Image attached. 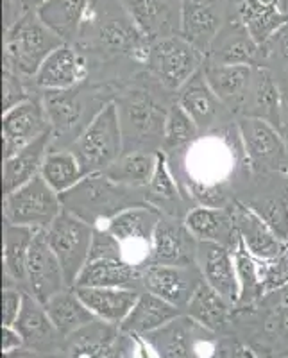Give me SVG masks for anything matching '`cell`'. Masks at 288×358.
<instances>
[{"mask_svg": "<svg viewBox=\"0 0 288 358\" xmlns=\"http://www.w3.org/2000/svg\"><path fill=\"white\" fill-rule=\"evenodd\" d=\"M245 0H226V4L229 6V9H233V11H238V8L242 4H244Z\"/></svg>", "mask_w": 288, "mask_h": 358, "instance_id": "obj_49", "label": "cell"}, {"mask_svg": "<svg viewBox=\"0 0 288 358\" xmlns=\"http://www.w3.org/2000/svg\"><path fill=\"white\" fill-rule=\"evenodd\" d=\"M88 65L75 45L63 43L43 62L33 85L40 92H54V90H69L88 81Z\"/></svg>", "mask_w": 288, "mask_h": 358, "instance_id": "obj_22", "label": "cell"}, {"mask_svg": "<svg viewBox=\"0 0 288 358\" xmlns=\"http://www.w3.org/2000/svg\"><path fill=\"white\" fill-rule=\"evenodd\" d=\"M15 328L22 335L24 342L31 346H40L45 342H50L56 337L57 328L50 321L49 313L45 310V305H41L36 297L25 292L24 306L20 310Z\"/></svg>", "mask_w": 288, "mask_h": 358, "instance_id": "obj_38", "label": "cell"}, {"mask_svg": "<svg viewBox=\"0 0 288 358\" xmlns=\"http://www.w3.org/2000/svg\"><path fill=\"white\" fill-rule=\"evenodd\" d=\"M171 94L147 70L118 88L115 104L122 126L124 152L161 151L166 115L175 101Z\"/></svg>", "mask_w": 288, "mask_h": 358, "instance_id": "obj_3", "label": "cell"}, {"mask_svg": "<svg viewBox=\"0 0 288 358\" xmlns=\"http://www.w3.org/2000/svg\"><path fill=\"white\" fill-rule=\"evenodd\" d=\"M73 289L95 317L111 324L126 321L142 294L136 289H95V287H73Z\"/></svg>", "mask_w": 288, "mask_h": 358, "instance_id": "obj_31", "label": "cell"}, {"mask_svg": "<svg viewBox=\"0 0 288 358\" xmlns=\"http://www.w3.org/2000/svg\"><path fill=\"white\" fill-rule=\"evenodd\" d=\"M158 152L129 151L124 152L113 165L106 169L104 174L126 187L145 188L154 174Z\"/></svg>", "mask_w": 288, "mask_h": 358, "instance_id": "obj_37", "label": "cell"}, {"mask_svg": "<svg viewBox=\"0 0 288 358\" xmlns=\"http://www.w3.org/2000/svg\"><path fill=\"white\" fill-rule=\"evenodd\" d=\"M197 267L203 273L204 283L219 292L229 305L238 303L240 283L236 274L235 251L215 242H199Z\"/></svg>", "mask_w": 288, "mask_h": 358, "instance_id": "obj_23", "label": "cell"}, {"mask_svg": "<svg viewBox=\"0 0 288 358\" xmlns=\"http://www.w3.org/2000/svg\"><path fill=\"white\" fill-rule=\"evenodd\" d=\"M213 65H261V47L251 38L238 13L233 11L206 54Z\"/></svg>", "mask_w": 288, "mask_h": 358, "instance_id": "obj_20", "label": "cell"}, {"mask_svg": "<svg viewBox=\"0 0 288 358\" xmlns=\"http://www.w3.org/2000/svg\"><path fill=\"white\" fill-rule=\"evenodd\" d=\"M65 289H70V287L66 283L62 264L47 241V229H36L33 244L29 249L25 292L34 296L41 305H45Z\"/></svg>", "mask_w": 288, "mask_h": 358, "instance_id": "obj_15", "label": "cell"}, {"mask_svg": "<svg viewBox=\"0 0 288 358\" xmlns=\"http://www.w3.org/2000/svg\"><path fill=\"white\" fill-rule=\"evenodd\" d=\"M235 264L240 283L238 305H251V303H254L256 299H260L264 296L260 262H258V258L252 257L244 242L240 241L238 248L235 249Z\"/></svg>", "mask_w": 288, "mask_h": 358, "instance_id": "obj_41", "label": "cell"}, {"mask_svg": "<svg viewBox=\"0 0 288 358\" xmlns=\"http://www.w3.org/2000/svg\"><path fill=\"white\" fill-rule=\"evenodd\" d=\"M73 287L140 290L142 267H136L122 258H102V260L88 262Z\"/></svg>", "mask_w": 288, "mask_h": 358, "instance_id": "obj_29", "label": "cell"}, {"mask_svg": "<svg viewBox=\"0 0 288 358\" xmlns=\"http://www.w3.org/2000/svg\"><path fill=\"white\" fill-rule=\"evenodd\" d=\"M233 217L240 233V241L244 242L252 257L258 260H272L280 257L288 248L281 242L260 215H256L247 204L235 199L231 204Z\"/></svg>", "mask_w": 288, "mask_h": 358, "instance_id": "obj_27", "label": "cell"}, {"mask_svg": "<svg viewBox=\"0 0 288 358\" xmlns=\"http://www.w3.org/2000/svg\"><path fill=\"white\" fill-rule=\"evenodd\" d=\"M145 201L152 208H156L161 215L185 219L190 212L188 197L185 196L183 188L178 183L174 172L171 169L168 158L163 151L158 152L154 174L145 187Z\"/></svg>", "mask_w": 288, "mask_h": 358, "instance_id": "obj_26", "label": "cell"}, {"mask_svg": "<svg viewBox=\"0 0 288 358\" xmlns=\"http://www.w3.org/2000/svg\"><path fill=\"white\" fill-rule=\"evenodd\" d=\"M131 358H161V355L150 346L149 342L142 341L138 334H134V350Z\"/></svg>", "mask_w": 288, "mask_h": 358, "instance_id": "obj_46", "label": "cell"}, {"mask_svg": "<svg viewBox=\"0 0 288 358\" xmlns=\"http://www.w3.org/2000/svg\"><path fill=\"white\" fill-rule=\"evenodd\" d=\"M283 94H281L274 73L265 65H256L252 70V79L251 85H249L244 111L240 117L261 118L283 133Z\"/></svg>", "mask_w": 288, "mask_h": 358, "instance_id": "obj_24", "label": "cell"}, {"mask_svg": "<svg viewBox=\"0 0 288 358\" xmlns=\"http://www.w3.org/2000/svg\"><path fill=\"white\" fill-rule=\"evenodd\" d=\"M166 158L183 192L195 185L227 187L233 190L235 181L247 185L252 178L236 122L203 134L185 152Z\"/></svg>", "mask_w": 288, "mask_h": 358, "instance_id": "obj_2", "label": "cell"}, {"mask_svg": "<svg viewBox=\"0 0 288 358\" xmlns=\"http://www.w3.org/2000/svg\"><path fill=\"white\" fill-rule=\"evenodd\" d=\"M75 47L86 59L88 79L97 76L92 83L115 85L111 69L124 59L145 66L150 41L118 0H92Z\"/></svg>", "mask_w": 288, "mask_h": 358, "instance_id": "obj_1", "label": "cell"}, {"mask_svg": "<svg viewBox=\"0 0 288 358\" xmlns=\"http://www.w3.org/2000/svg\"><path fill=\"white\" fill-rule=\"evenodd\" d=\"M204 283L197 265H156L142 267V289L161 297L175 308H187L195 290Z\"/></svg>", "mask_w": 288, "mask_h": 358, "instance_id": "obj_14", "label": "cell"}, {"mask_svg": "<svg viewBox=\"0 0 288 358\" xmlns=\"http://www.w3.org/2000/svg\"><path fill=\"white\" fill-rule=\"evenodd\" d=\"M251 65H213L204 63L203 72L208 85L215 92L217 97L233 115H242L247 99L249 85L252 79Z\"/></svg>", "mask_w": 288, "mask_h": 358, "instance_id": "obj_28", "label": "cell"}, {"mask_svg": "<svg viewBox=\"0 0 288 358\" xmlns=\"http://www.w3.org/2000/svg\"><path fill=\"white\" fill-rule=\"evenodd\" d=\"M62 212V196L47 185L41 174L4 196V222L8 224L49 229Z\"/></svg>", "mask_w": 288, "mask_h": 358, "instance_id": "obj_9", "label": "cell"}, {"mask_svg": "<svg viewBox=\"0 0 288 358\" xmlns=\"http://www.w3.org/2000/svg\"><path fill=\"white\" fill-rule=\"evenodd\" d=\"M179 315V308L166 303L161 297L143 290L131 313L122 322L124 328L131 334H149L168 326Z\"/></svg>", "mask_w": 288, "mask_h": 358, "instance_id": "obj_34", "label": "cell"}, {"mask_svg": "<svg viewBox=\"0 0 288 358\" xmlns=\"http://www.w3.org/2000/svg\"><path fill=\"white\" fill-rule=\"evenodd\" d=\"M120 86L86 81L69 90L41 92L52 131V149H70L95 115L115 101Z\"/></svg>", "mask_w": 288, "mask_h": 358, "instance_id": "obj_4", "label": "cell"}, {"mask_svg": "<svg viewBox=\"0 0 288 358\" xmlns=\"http://www.w3.org/2000/svg\"><path fill=\"white\" fill-rule=\"evenodd\" d=\"M13 358H36V357H33V355H29V353H15V357Z\"/></svg>", "mask_w": 288, "mask_h": 358, "instance_id": "obj_50", "label": "cell"}, {"mask_svg": "<svg viewBox=\"0 0 288 358\" xmlns=\"http://www.w3.org/2000/svg\"><path fill=\"white\" fill-rule=\"evenodd\" d=\"M260 262V276L261 287H264V296L288 285V248L281 252L280 257L272 260H258Z\"/></svg>", "mask_w": 288, "mask_h": 358, "instance_id": "obj_43", "label": "cell"}, {"mask_svg": "<svg viewBox=\"0 0 288 358\" xmlns=\"http://www.w3.org/2000/svg\"><path fill=\"white\" fill-rule=\"evenodd\" d=\"M206 56L181 34L150 41L145 70L165 90L178 94L195 73L203 70Z\"/></svg>", "mask_w": 288, "mask_h": 358, "instance_id": "obj_8", "label": "cell"}, {"mask_svg": "<svg viewBox=\"0 0 288 358\" xmlns=\"http://www.w3.org/2000/svg\"><path fill=\"white\" fill-rule=\"evenodd\" d=\"M175 102L190 115L192 120L199 127L201 134L211 133V131L231 124L229 120L231 117H235L208 85L203 70H199L183 88L179 90L175 94Z\"/></svg>", "mask_w": 288, "mask_h": 358, "instance_id": "obj_18", "label": "cell"}, {"mask_svg": "<svg viewBox=\"0 0 288 358\" xmlns=\"http://www.w3.org/2000/svg\"><path fill=\"white\" fill-rule=\"evenodd\" d=\"M149 41L181 31V0H118Z\"/></svg>", "mask_w": 288, "mask_h": 358, "instance_id": "obj_21", "label": "cell"}, {"mask_svg": "<svg viewBox=\"0 0 288 358\" xmlns=\"http://www.w3.org/2000/svg\"><path fill=\"white\" fill-rule=\"evenodd\" d=\"M94 226L63 208V212L47 229V241L62 264L66 283L73 289L79 274L88 264L89 248L94 241Z\"/></svg>", "mask_w": 288, "mask_h": 358, "instance_id": "obj_10", "label": "cell"}, {"mask_svg": "<svg viewBox=\"0 0 288 358\" xmlns=\"http://www.w3.org/2000/svg\"><path fill=\"white\" fill-rule=\"evenodd\" d=\"M102 258H122V245L108 229L97 226L94 229V241L89 248L88 262L102 260Z\"/></svg>", "mask_w": 288, "mask_h": 358, "instance_id": "obj_44", "label": "cell"}, {"mask_svg": "<svg viewBox=\"0 0 288 358\" xmlns=\"http://www.w3.org/2000/svg\"><path fill=\"white\" fill-rule=\"evenodd\" d=\"M70 151L78 156L85 176L104 172L124 155V134L117 104L110 102L85 127Z\"/></svg>", "mask_w": 288, "mask_h": 358, "instance_id": "obj_7", "label": "cell"}, {"mask_svg": "<svg viewBox=\"0 0 288 358\" xmlns=\"http://www.w3.org/2000/svg\"><path fill=\"white\" fill-rule=\"evenodd\" d=\"M65 210L86 220L94 228L104 226L127 208L147 204L145 188H133L113 181L104 172L85 176L70 192L63 194Z\"/></svg>", "mask_w": 288, "mask_h": 358, "instance_id": "obj_5", "label": "cell"}, {"mask_svg": "<svg viewBox=\"0 0 288 358\" xmlns=\"http://www.w3.org/2000/svg\"><path fill=\"white\" fill-rule=\"evenodd\" d=\"M52 149V131L45 133L33 143L25 145L24 149L13 155L11 158L4 159V167H2V188H4V196L11 192L18 190L29 183L31 179L41 174L43 162Z\"/></svg>", "mask_w": 288, "mask_h": 358, "instance_id": "obj_30", "label": "cell"}, {"mask_svg": "<svg viewBox=\"0 0 288 358\" xmlns=\"http://www.w3.org/2000/svg\"><path fill=\"white\" fill-rule=\"evenodd\" d=\"M236 126L252 174L288 171V143L278 127L252 117H240Z\"/></svg>", "mask_w": 288, "mask_h": 358, "instance_id": "obj_11", "label": "cell"}, {"mask_svg": "<svg viewBox=\"0 0 288 358\" xmlns=\"http://www.w3.org/2000/svg\"><path fill=\"white\" fill-rule=\"evenodd\" d=\"M25 290L15 283H4V296H2V315H4V324L13 326L17 322L20 310L24 306Z\"/></svg>", "mask_w": 288, "mask_h": 358, "instance_id": "obj_45", "label": "cell"}, {"mask_svg": "<svg viewBox=\"0 0 288 358\" xmlns=\"http://www.w3.org/2000/svg\"><path fill=\"white\" fill-rule=\"evenodd\" d=\"M45 310L59 334H72L94 322L95 315L78 296L75 289H65L45 303Z\"/></svg>", "mask_w": 288, "mask_h": 358, "instance_id": "obj_35", "label": "cell"}, {"mask_svg": "<svg viewBox=\"0 0 288 358\" xmlns=\"http://www.w3.org/2000/svg\"><path fill=\"white\" fill-rule=\"evenodd\" d=\"M199 127L192 120L190 115L179 106L178 102H172L168 115H166L165 134H163V149L166 156L185 152L190 145H194L201 138Z\"/></svg>", "mask_w": 288, "mask_h": 358, "instance_id": "obj_39", "label": "cell"}, {"mask_svg": "<svg viewBox=\"0 0 288 358\" xmlns=\"http://www.w3.org/2000/svg\"><path fill=\"white\" fill-rule=\"evenodd\" d=\"M49 131L50 124L40 92L29 101L2 113V158H11Z\"/></svg>", "mask_w": 288, "mask_h": 358, "instance_id": "obj_16", "label": "cell"}, {"mask_svg": "<svg viewBox=\"0 0 288 358\" xmlns=\"http://www.w3.org/2000/svg\"><path fill=\"white\" fill-rule=\"evenodd\" d=\"M229 15L226 0H181L179 34L206 56Z\"/></svg>", "mask_w": 288, "mask_h": 358, "instance_id": "obj_17", "label": "cell"}, {"mask_svg": "<svg viewBox=\"0 0 288 358\" xmlns=\"http://www.w3.org/2000/svg\"><path fill=\"white\" fill-rule=\"evenodd\" d=\"M188 229L199 242H215L235 251L240 244V233L236 228L231 206L208 208L194 206L185 217Z\"/></svg>", "mask_w": 288, "mask_h": 358, "instance_id": "obj_25", "label": "cell"}, {"mask_svg": "<svg viewBox=\"0 0 288 358\" xmlns=\"http://www.w3.org/2000/svg\"><path fill=\"white\" fill-rule=\"evenodd\" d=\"M22 342H24V338H22L20 334H18V330H13L11 326H6V328H4V341H2L6 353H11V351L18 350Z\"/></svg>", "mask_w": 288, "mask_h": 358, "instance_id": "obj_47", "label": "cell"}, {"mask_svg": "<svg viewBox=\"0 0 288 358\" xmlns=\"http://www.w3.org/2000/svg\"><path fill=\"white\" fill-rule=\"evenodd\" d=\"M40 90L33 85V79H25L17 73L4 70L2 73V113L36 95Z\"/></svg>", "mask_w": 288, "mask_h": 358, "instance_id": "obj_42", "label": "cell"}, {"mask_svg": "<svg viewBox=\"0 0 288 358\" xmlns=\"http://www.w3.org/2000/svg\"><path fill=\"white\" fill-rule=\"evenodd\" d=\"M41 178L56 194L63 196L85 179L78 156L70 149H50L41 167Z\"/></svg>", "mask_w": 288, "mask_h": 358, "instance_id": "obj_36", "label": "cell"}, {"mask_svg": "<svg viewBox=\"0 0 288 358\" xmlns=\"http://www.w3.org/2000/svg\"><path fill=\"white\" fill-rule=\"evenodd\" d=\"M283 102H285V110H287V115H288V94H287V97L283 99Z\"/></svg>", "mask_w": 288, "mask_h": 358, "instance_id": "obj_51", "label": "cell"}, {"mask_svg": "<svg viewBox=\"0 0 288 358\" xmlns=\"http://www.w3.org/2000/svg\"><path fill=\"white\" fill-rule=\"evenodd\" d=\"M199 241L192 235L185 219L161 215L156 226L147 264L197 265Z\"/></svg>", "mask_w": 288, "mask_h": 358, "instance_id": "obj_19", "label": "cell"}, {"mask_svg": "<svg viewBox=\"0 0 288 358\" xmlns=\"http://www.w3.org/2000/svg\"><path fill=\"white\" fill-rule=\"evenodd\" d=\"M89 4L92 0H47L36 9V13L41 22L65 43L75 45Z\"/></svg>", "mask_w": 288, "mask_h": 358, "instance_id": "obj_32", "label": "cell"}, {"mask_svg": "<svg viewBox=\"0 0 288 358\" xmlns=\"http://www.w3.org/2000/svg\"><path fill=\"white\" fill-rule=\"evenodd\" d=\"M161 213L150 204L127 208L118 215H115L106 228L122 245V258L136 267L147 265L150 257V245L154 236Z\"/></svg>", "mask_w": 288, "mask_h": 358, "instance_id": "obj_12", "label": "cell"}, {"mask_svg": "<svg viewBox=\"0 0 288 358\" xmlns=\"http://www.w3.org/2000/svg\"><path fill=\"white\" fill-rule=\"evenodd\" d=\"M245 199L256 215L267 222L281 242L288 245V178L283 172L274 174H252L245 185Z\"/></svg>", "mask_w": 288, "mask_h": 358, "instance_id": "obj_13", "label": "cell"}, {"mask_svg": "<svg viewBox=\"0 0 288 358\" xmlns=\"http://www.w3.org/2000/svg\"><path fill=\"white\" fill-rule=\"evenodd\" d=\"M187 308L190 317L199 321L206 328L217 330L226 322L227 313H229V303L219 292L211 289L208 283H203L199 289L195 290Z\"/></svg>", "mask_w": 288, "mask_h": 358, "instance_id": "obj_40", "label": "cell"}, {"mask_svg": "<svg viewBox=\"0 0 288 358\" xmlns=\"http://www.w3.org/2000/svg\"><path fill=\"white\" fill-rule=\"evenodd\" d=\"M24 11H36L41 4H45L47 0H15Z\"/></svg>", "mask_w": 288, "mask_h": 358, "instance_id": "obj_48", "label": "cell"}, {"mask_svg": "<svg viewBox=\"0 0 288 358\" xmlns=\"http://www.w3.org/2000/svg\"><path fill=\"white\" fill-rule=\"evenodd\" d=\"M65 41L41 22L36 11H27L4 34V70L33 79L43 62Z\"/></svg>", "mask_w": 288, "mask_h": 358, "instance_id": "obj_6", "label": "cell"}, {"mask_svg": "<svg viewBox=\"0 0 288 358\" xmlns=\"http://www.w3.org/2000/svg\"><path fill=\"white\" fill-rule=\"evenodd\" d=\"M36 229L27 226L4 222V283H15L25 290V273H27L29 249L33 244Z\"/></svg>", "mask_w": 288, "mask_h": 358, "instance_id": "obj_33", "label": "cell"}]
</instances>
